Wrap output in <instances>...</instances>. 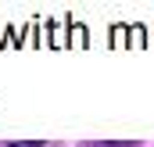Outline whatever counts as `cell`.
Instances as JSON below:
<instances>
[{
    "label": "cell",
    "mask_w": 154,
    "mask_h": 147,
    "mask_svg": "<svg viewBox=\"0 0 154 147\" xmlns=\"http://www.w3.org/2000/svg\"><path fill=\"white\" fill-rule=\"evenodd\" d=\"M7 147H22V144H7Z\"/></svg>",
    "instance_id": "obj_1"
}]
</instances>
